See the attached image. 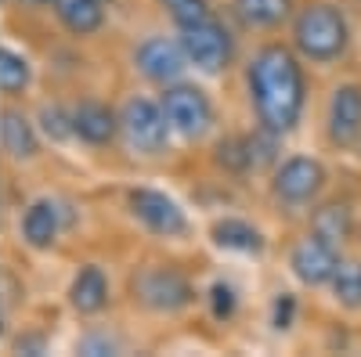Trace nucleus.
I'll return each instance as SVG.
<instances>
[{
  "instance_id": "f257e3e1",
  "label": "nucleus",
  "mask_w": 361,
  "mask_h": 357,
  "mask_svg": "<svg viewBox=\"0 0 361 357\" xmlns=\"http://www.w3.org/2000/svg\"><path fill=\"white\" fill-rule=\"evenodd\" d=\"M246 80H250V101H253L260 127L275 130V134H289L300 123L304 101H307V83H304L300 58L282 44H267L253 54Z\"/></svg>"
},
{
  "instance_id": "f03ea898",
  "label": "nucleus",
  "mask_w": 361,
  "mask_h": 357,
  "mask_svg": "<svg viewBox=\"0 0 361 357\" xmlns=\"http://www.w3.org/2000/svg\"><path fill=\"white\" fill-rule=\"evenodd\" d=\"M347 44H350V25L343 11L325 4V0H314L293 18V47L311 65H329L343 58Z\"/></svg>"
},
{
  "instance_id": "7ed1b4c3",
  "label": "nucleus",
  "mask_w": 361,
  "mask_h": 357,
  "mask_svg": "<svg viewBox=\"0 0 361 357\" xmlns=\"http://www.w3.org/2000/svg\"><path fill=\"white\" fill-rule=\"evenodd\" d=\"M119 134L134 156H163L170 144V119L159 101L148 98H130L119 108Z\"/></svg>"
},
{
  "instance_id": "20e7f679",
  "label": "nucleus",
  "mask_w": 361,
  "mask_h": 357,
  "mask_svg": "<svg viewBox=\"0 0 361 357\" xmlns=\"http://www.w3.org/2000/svg\"><path fill=\"white\" fill-rule=\"evenodd\" d=\"M166 119H170V130L185 141L202 137L209 127H214V105H209L206 91L195 83H170L163 87V98H159Z\"/></svg>"
},
{
  "instance_id": "39448f33",
  "label": "nucleus",
  "mask_w": 361,
  "mask_h": 357,
  "mask_svg": "<svg viewBox=\"0 0 361 357\" xmlns=\"http://www.w3.org/2000/svg\"><path fill=\"white\" fill-rule=\"evenodd\" d=\"M180 47L188 54V65H195L199 73L214 76V73H224L228 62H231V33L209 15L202 22H192V25H180Z\"/></svg>"
},
{
  "instance_id": "423d86ee",
  "label": "nucleus",
  "mask_w": 361,
  "mask_h": 357,
  "mask_svg": "<svg viewBox=\"0 0 361 357\" xmlns=\"http://www.w3.org/2000/svg\"><path fill=\"white\" fill-rule=\"evenodd\" d=\"M134 300L156 314H177L195 300V292L177 267H145L134 278Z\"/></svg>"
},
{
  "instance_id": "0eeeda50",
  "label": "nucleus",
  "mask_w": 361,
  "mask_h": 357,
  "mask_svg": "<svg viewBox=\"0 0 361 357\" xmlns=\"http://www.w3.org/2000/svg\"><path fill=\"white\" fill-rule=\"evenodd\" d=\"M329 181V173L311 156H289L271 173V192L286 206H311Z\"/></svg>"
},
{
  "instance_id": "6e6552de",
  "label": "nucleus",
  "mask_w": 361,
  "mask_h": 357,
  "mask_svg": "<svg viewBox=\"0 0 361 357\" xmlns=\"http://www.w3.org/2000/svg\"><path fill=\"white\" fill-rule=\"evenodd\" d=\"M127 210L130 217L159 238H180L188 231V217L185 210L166 195V192H156V188H134L127 195Z\"/></svg>"
},
{
  "instance_id": "1a4fd4ad",
  "label": "nucleus",
  "mask_w": 361,
  "mask_h": 357,
  "mask_svg": "<svg viewBox=\"0 0 361 357\" xmlns=\"http://www.w3.org/2000/svg\"><path fill=\"white\" fill-rule=\"evenodd\" d=\"M336 267H340V246H333V242H329V238H322L318 231L304 234V238L293 246V253H289V271H293V278L304 282V285H311V289L333 282Z\"/></svg>"
},
{
  "instance_id": "9d476101",
  "label": "nucleus",
  "mask_w": 361,
  "mask_h": 357,
  "mask_svg": "<svg viewBox=\"0 0 361 357\" xmlns=\"http://www.w3.org/2000/svg\"><path fill=\"white\" fill-rule=\"evenodd\" d=\"M134 69H137L145 80H152V83H159V87H170V83H177L180 76H185L188 54H185V47H180V40L148 37V40H141L137 51H134Z\"/></svg>"
},
{
  "instance_id": "9b49d317",
  "label": "nucleus",
  "mask_w": 361,
  "mask_h": 357,
  "mask_svg": "<svg viewBox=\"0 0 361 357\" xmlns=\"http://www.w3.org/2000/svg\"><path fill=\"white\" fill-rule=\"evenodd\" d=\"M325 134L336 148L361 144V83H340L325 108Z\"/></svg>"
},
{
  "instance_id": "f8f14e48",
  "label": "nucleus",
  "mask_w": 361,
  "mask_h": 357,
  "mask_svg": "<svg viewBox=\"0 0 361 357\" xmlns=\"http://www.w3.org/2000/svg\"><path fill=\"white\" fill-rule=\"evenodd\" d=\"M0 148L15 163H29L40 152V127L18 108L0 112Z\"/></svg>"
},
{
  "instance_id": "ddd939ff",
  "label": "nucleus",
  "mask_w": 361,
  "mask_h": 357,
  "mask_svg": "<svg viewBox=\"0 0 361 357\" xmlns=\"http://www.w3.org/2000/svg\"><path fill=\"white\" fill-rule=\"evenodd\" d=\"M18 227H22V242L29 249H51L58 242V234H62V210L51 199H37L25 206Z\"/></svg>"
},
{
  "instance_id": "4468645a",
  "label": "nucleus",
  "mask_w": 361,
  "mask_h": 357,
  "mask_svg": "<svg viewBox=\"0 0 361 357\" xmlns=\"http://www.w3.org/2000/svg\"><path fill=\"white\" fill-rule=\"evenodd\" d=\"M73 130L83 144H109L119 134V112L109 108L105 101H80L73 108Z\"/></svg>"
},
{
  "instance_id": "2eb2a0df",
  "label": "nucleus",
  "mask_w": 361,
  "mask_h": 357,
  "mask_svg": "<svg viewBox=\"0 0 361 357\" xmlns=\"http://www.w3.org/2000/svg\"><path fill=\"white\" fill-rule=\"evenodd\" d=\"M69 307L76 314H87V318L90 314H102L109 307V278H105L102 267L87 263V267H80V271H76V278L69 285Z\"/></svg>"
},
{
  "instance_id": "dca6fc26",
  "label": "nucleus",
  "mask_w": 361,
  "mask_h": 357,
  "mask_svg": "<svg viewBox=\"0 0 361 357\" xmlns=\"http://www.w3.org/2000/svg\"><path fill=\"white\" fill-rule=\"evenodd\" d=\"M51 8L73 37H94L105 25V0H51Z\"/></svg>"
},
{
  "instance_id": "f3484780",
  "label": "nucleus",
  "mask_w": 361,
  "mask_h": 357,
  "mask_svg": "<svg viewBox=\"0 0 361 357\" xmlns=\"http://www.w3.org/2000/svg\"><path fill=\"white\" fill-rule=\"evenodd\" d=\"M214 246L228 249V253H243V256H260L264 253V234L250 224V220H238V217H224L214 224Z\"/></svg>"
},
{
  "instance_id": "a211bd4d",
  "label": "nucleus",
  "mask_w": 361,
  "mask_h": 357,
  "mask_svg": "<svg viewBox=\"0 0 361 357\" xmlns=\"http://www.w3.org/2000/svg\"><path fill=\"white\" fill-rule=\"evenodd\" d=\"M235 11L253 29H279L293 15V0H235Z\"/></svg>"
},
{
  "instance_id": "6ab92c4d",
  "label": "nucleus",
  "mask_w": 361,
  "mask_h": 357,
  "mask_svg": "<svg viewBox=\"0 0 361 357\" xmlns=\"http://www.w3.org/2000/svg\"><path fill=\"white\" fill-rule=\"evenodd\" d=\"M314 231L322 238H329L333 246H343L347 238L354 234V213H350V206H343V202L322 206V210L314 213Z\"/></svg>"
},
{
  "instance_id": "aec40b11",
  "label": "nucleus",
  "mask_w": 361,
  "mask_h": 357,
  "mask_svg": "<svg viewBox=\"0 0 361 357\" xmlns=\"http://www.w3.org/2000/svg\"><path fill=\"white\" fill-rule=\"evenodd\" d=\"M29 80H33V65L29 58L15 47H0V91L4 94H22Z\"/></svg>"
},
{
  "instance_id": "412c9836",
  "label": "nucleus",
  "mask_w": 361,
  "mask_h": 357,
  "mask_svg": "<svg viewBox=\"0 0 361 357\" xmlns=\"http://www.w3.org/2000/svg\"><path fill=\"white\" fill-rule=\"evenodd\" d=\"M329 289H333V300L347 311H361V263L354 260H340L333 282H329Z\"/></svg>"
},
{
  "instance_id": "4be33fe9",
  "label": "nucleus",
  "mask_w": 361,
  "mask_h": 357,
  "mask_svg": "<svg viewBox=\"0 0 361 357\" xmlns=\"http://www.w3.org/2000/svg\"><path fill=\"white\" fill-rule=\"evenodd\" d=\"M37 127L54 144H66V141L76 137V130H73V108H62V105H44L37 112Z\"/></svg>"
},
{
  "instance_id": "5701e85b",
  "label": "nucleus",
  "mask_w": 361,
  "mask_h": 357,
  "mask_svg": "<svg viewBox=\"0 0 361 357\" xmlns=\"http://www.w3.org/2000/svg\"><path fill=\"white\" fill-rule=\"evenodd\" d=\"M217 163L231 173H246V170H257L253 163V148H250V137H224L217 144Z\"/></svg>"
},
{
  "instance_id": "b1692460",
  "label": "nucleus",
  "mask_w": 361,
  "mask_h": 357,
  "mask_svg": "<svg viewBox=\"0 0 361 357\" xmlns=\"http://www.w3.org/2000/svg\"><path fill=\"white\" fill-rule=\"evenodd\" d=\"M238 307V292L231 282H214L209 285V314H214L217 321H228Z\"/></svg>"
},
{
  "instance_id": "393cba45",
  "label": "nucleus",
  "mask_w": 361,
  "mask_h": 357,
  "mask_svg": "<svg viewBox=\"0 0 361 357\" xmlns=\"http://www.w3.org/2000/svg\"><path fill=\"white\" fill-rule=\"evenodd\" d=\"M163 8L170 11V18L177 25H192L209 18V0H163Z\"/></svg>"
},
{
  "instance_id": "a878e982",
  "label": "nucleus",
  "mask_w": 361,
  "mask_h": 357,
  "mask_svg": "<svg viewBox=\"0 0 361 357\" xmlns=\"http://www.w3.org/2000/svg\"><path fill=\"white\" fill-rule=\"evenodd\" d=\"M293 318H296V300L289 292H279L275 307H271V325H275L279 332H286V329H293Z\"/></svg>"
},
{
  "instance_id": "bb28decb",
  "label": "nucleus",
  "mask_w": 361,
  "mask_h": 357,
  "mask_svg": "<svg viewBox=\"0 0 361 357\" xmlns=\"http://www.w3.org/2000/svg\"><path fill=\"white\" fill-rule=\"evenodd\" d=\"M119 350V343L112 339V336H87V339H80V353H116Z\"/></svg>"
},
{
  "instance_id": "cd10ccee",
  "label": "nucleus",
  "mask_w": 361,
  "mask_h": 357,
  "mask_svg": "<svg viewBox=\"0 0 361 357\" xmlns=\"http://www.w3.org/2000/svg\"><path fill=\"white\" fill-rule=\"evenodd\" d=\"M15 350H22V353H44L47 343H44V336H25V339L15 343Z\"/></svg>"
},
{
  "instance_id": "c85d7f7f",
  "label": "nucleus",
  "mask_w": 361,
  "mask_h": 357,
  "mask_svg": "<svg viewBox=\"0 0 361 357\" xmlns=\"http://www.w3.org/2000/svg\"><path fill=\"white\" fill-rule=\"evenodd\" d=\"M22 4H33V8H44V4H51V0H22Z\"/></svg>"
}]
</instances>
